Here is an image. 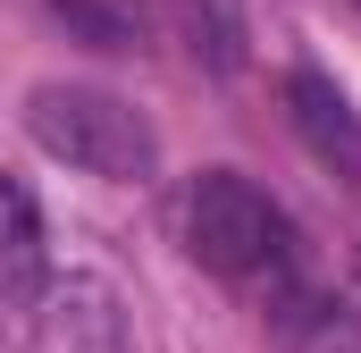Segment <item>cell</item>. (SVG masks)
<instances>
[{
  "mask_svg": "<svg viewBox=\"0 0 361 353\" xmlns=\"http://www.w3.org/2000/svg\"><path fill=\"white\" fill-rule=\"evenodd\" d=\"M25 135H34L59 169L101 176V185H143V176L160 169L152 118H143L126 92H109V85H68V76L34 85L25 92Z\"/></svg>",
  "mask_w": 361,
  "mask_h": 353,
  "instance_id": "cell-1",
  "label": "cell"
},
{
  "mask_svg": "<svg viewBox=\"0 0 361 353\" xmlns=\"http://www.w3.org/2000/svg\"><path fill=\"white\" fill-rule=\"evenodd\" d=\"M185 253L210 277L252 286V277H269L286 261V210L244 169H202L185 185Z\"/></svg>",
  "mask_w": 361,
  "mask_h": 353,
  "instance_id": "cell-2",
  "label": "cell"
},
{
  "mask_svg": "<svg viewBox=\"0 0 361 353\" xmlns=\"http://www.w3.org/2000/svg\"><path fill=\"white\" fill-rule=\"evenodd\" d=\"M25 353H135V311L101 269H51L25 303Z\"/></svg>",
  "mask_w": 361,
  "mask_h": 353,
  "instance_id": "cell-3",
  "label": "cell"
},
{
  "mask_svg": "<svg viewBox=\"0 0 361 353\" xmlns=\"http://www.w3.org/2000/svg\"><path fill=\"white\" fill-rule=\"evenodd\" d=\"M51 277V244H42V210L17 176L0 169V311H25Z\"/></svg>",
  "mask_w": 361,
  "mask_h": 353,
  "instance_id": "cell-4",
  "label": "cell"
},
{
  "mask_svg": "<svg viewBox=\"0 0 361 353\" xmlns=\"http://www.w3.org/2000/svg\"><path fill=\"white\" fill-rule=\"evenodd\" d=\"M286 101H294V126H302V143L328 160V169H345V176H361V118L345 109V92L328 85V76H286Z\"/></svg>",
  "mask_w": 361,
  "mask_h": 353,
  "instance_id": "cell-5",
  "label": "cell"
},
{
  "mask_svg": "<svg viewBox=\"0 0 361 353\" xmlns=\"http://www.w3.org/2000/svg\"><path fill=\"white\" fill-rule=\"evenodd\" d=\"M169 17H177L185 51H193L210 76H244V59H252V17H244V0H169Z\"/></svg>",
  "mask_w": 361,
  "mask_h": 353,
  "instance_id": "cell-6",
  "label": "cell"
},
{
  "mask_svg": "<svg viewBox=\"0 0 361 353\" xmlns=\"http://www.w3.org/2000/svg\"><path fill=\"white\" fill-rule=\"evenodd\" d=\"M51 17H59L85 51H135V42H143V8H135V0H51Z\"/></svg>",
  "mask_w": 361,
  "mask_h": 353,
  "instance_id": "cell-7",
  "label": "cell"
}]
</instances>
